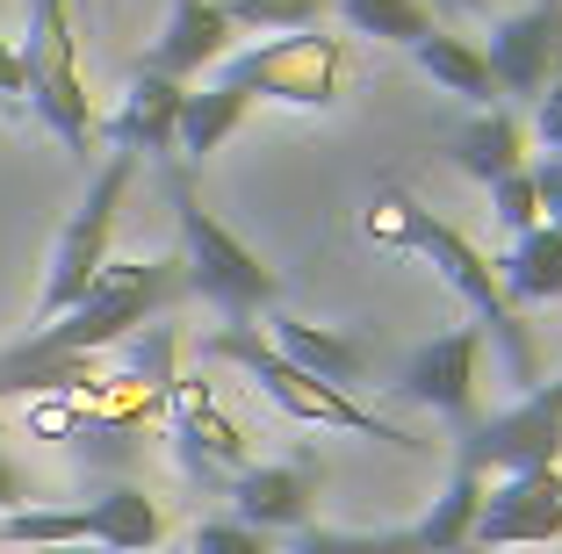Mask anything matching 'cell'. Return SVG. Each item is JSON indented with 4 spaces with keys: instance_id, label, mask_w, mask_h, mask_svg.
<instances>
[{
    "instance_id": "obj_35",
    "label": "cell",
    "mask_w": 562,
    "mask_h": 554,
    "mask_svg": "<svg viewBox=\"0 0 562 554\" xmlns=\"http://www.w3.org/2000/svg\"><path fill=\"white\" fill-rule=\"evenodd\" d=\"M36 554H109V547H36Z\"/></svg>"
},
{
    "instance_id": "obj_2",
    "label": "cell",
    "mask_w": 562,
    "mask_h": 554,
    "mask_svg": "<svg viewBox=\"0 0 562 554\" xmlns=\"http://www.w3.org/2000/svg\"><path fill=\"white\" fill-rule=\"evenodd\" d=\"M202 360H232V368H246L252 389H260L274 410L303 418V425H339V432H361V440L404 446V454H426V440H418V432H404V425L375 418L368 404H353L347 389H331V382H317V375H303V368H289V360L267 346L260 325H224V331H210V339H202Z\"/></svg>"
},
{
    "instance_id": "obj_13",
    "label": "cell",
    "mask_w": 562,
    "mask_h": 554,
    "mask_svg": "<svg viewBox=\"0 0 562 554\" xmlns=\"http://www.w3.org/2000/svg\"><path fill=\"white\" fill-rule=\"evenodd\" d=\"M232 519L260 525V533H296V525H311V505H317V468L311 461H267V468H238L232 483Z\"/></svg>"
},
{
    "instance_id": "obj_15",
    "label": "cell",
    "mask_w": 562,
    "mask_h": 554,
    "mask_svg": "<svg viewBox=\"0 0 562 554\" xmlns=\"http://www.w3.org/2000/svg\"><path fill=\"white\" fill-rule=\"evenodd\" d=\"M232 15H224V0H173V15H166L159 44H151V72L166 80H188V72L216 66V58H232Z\"/></svg>"
},
{
    "instance_id": "obj_25",
    "label": "cell",
    "mask_w": 562,
    "mask_h": 554,
    "mask_svg": "<svg viewBox=\"0 0 562 554\" xmlns=\"http://www.w3.org/2000/svg\"><path fill=\"white\" fill-rule=\"evenodd\" d=\"M274 554H426L418 547L412 525H397V533H353V525H296L289 533V547Z\"/></svg>"
},
{
    "instance_id": "obj_33",
    "label": "cell",
    "mask_w": 562,
    "mask_h": 554,
    "mask_svg": "<svg viewBox=\"0 0 562 554\" xmlns=\"http://www.w3.org/2000/svg\"><path fill=\"white\" fill-rule=\"evenodd\" d=\"M30 505V489H22V475H15V461L0 454V511H22Z\"/></svg>"
},
{
    "instance_id": "obj_30",
    "label": "cell",
    "mask_w": 562,
    "mask_h": 554,
    "mask_svg": "<svg viewBox=\"0 0 562 554\" xmlns=\"http://www.w3.org/2000/svg\"><path fill=\"white\" fill-rule=\"evenodd\" d=\"M533 137H541L548 159H562V80H548L541 94H533Z\"/></svg>"
},
{
    "instance_id": "obj_11",
    "label": "cell",
    "mask_w": 562,
    "mask_h": 554,
    "mask_svg": "<svg viewBox=\"0 0 562 554\" xmlns=\"http://www.w3.org/2000/svg\"><path fill=\"white\" fill-rule=\"evenodd\" d=\"M476 360H483V331L476 325L440 331V339H426L412 360H404L397 389L462 432V425H476Z\"/></svg>"
},
{
    "instance_id": "obj_23",
    "label": "cell",
    "mask_w": 562,
    "mask_h": 554,
    "mask_svg": "<svg viewBox=\"0 0 562 554\" xmlns=\"http://www.w3.org/2000/svg\"><path fill=\"white\" fill-rule=\"evenodd\" d=\"M0 540H8V547H94V540H87V505L0 511Z\"/></svg>"
},
{
    "instance_id": "obj_1",
    "label": "cell",
    "mask_w": 562,
    "mask_h": 554,
    "mask_svg": "<svg viewBox=\"0 0 562 554\" xmlns=\"http://www.w3.org/2000/svg\"><path fill=\"white\" fill-rule=\"evenodd\" d=\"M173 289H188L181 260H131V267L109 260L94 274V289H87L66 317H50L15 353H0V396H36L44 389V368H58V360H94L101 346L131 339L159 303H173Z\"/></svg>"
},
{
    "instance_id": "obj_22",
    "label": "cell",
    "mask_w": 562,
    "mask_h": 554,
    "mask_svg": "<svg viewBox=\"0 0 562 554\" xmlns=\"http://www.w3.org/2000/svg\"><path fill=\"white\" fill-rule=\"evenodd\" d=\"M246 109H252V101L232 94V87H202V94H188L181 101V131H173V151L202 166L224 137L238 131V123H246Z\"/></svg>"
},
{
    "instance_id": "obj_21",
    "label": "cell",
    "mask_w": 562,
    "mask_h": 554,
    "mask_svg": "<svg viewBox=\"0 0 562 554\" xmlns=\"http://www.w3.org/2000/svg\"><path fill=\"white\" fill-rule=\"evenodd\" d=\"M483 489H491V483H483L469 461H454L447 489L432 497V511L412 525L418 547H426V554H454V547H469V533H476V511H483Z\"/></svg>"
},
{
    "instance_id": "obj_18",
    "label": "cell",
    "mask_w": 562,
    "mask_h": 554,
    "mask_svg": "<svg viewBox=\"0 0 562 554\" xmlns=\"http://www.w3.org/2000/svg\"><path fill=\"white\" fill-rule=\"evenodd\" d=\"M454 166H462L469 180H483V188L519 173V166H527V123H519L505 101H497V109H476V123L454 131Z\"/></svg>"
},
{
    "instance_id": "obj_28",
    "label": "cell",
    "mask_w": 562,
    "mask_h": 554,
    "mask_svg": "<svg viewBox=\"0 0 562 554\" xmlns=\"http://www.w3.org/2000/svg\"><path fill=\"white\" fill-rule=\"evenodd\" d=\"M188 554H274V540L246 519H202L188 533Z\"/></svg>"
},
{
    "instance_id": "obj_14",
    "label": "cell",
    "mask_w": 562,
    "mask_h": 554,
    "mask_svg": "<svg viewBox=\"0 0 562 554\" xmlns=\"http://www.w3.org/2000/svg\"><path fill=\"white\" fill-rule=\"evenodd\" d=\"M181 101L188 87L166 80V72H137L131 94H123V109L109 115V145L131 151V159H173V131H181Z\"/></svg>"
},
{
    "instance_id": "obj_32",
    "label": "cell",
    "mask_w": 562,
    "mask_h": 554,
    "mask_svg": "<svg viewBox=\"0 0 562 554\" xmlns=\"http://www.w3.org/2000/svg\"><path fill=\"white\" fill-rule=\"evenodd\" d=\"M0 101H22V58L8 36H0Z\"/></svg>"
},
{
    "instance_id": "obj_8",
    "label": "cell",
    "mask_w": 562,
    "mask_h": 554,
    "mask_svg": "<svg viewBox=\"0 0 562 554\" xmlns=\"http://www.w3.org/2000/svg\"><path fill=\"white\" fill-rule=\"evenodd\" d=\"M454 461H469L483 483L519 475V468H562V389L548 382V389H527L513 410L462 425Z\"/></svg>"
},
{
    "instance_id": "obj_36",
    "label": "cell",
    "mask_w": 562,
    "mask_h": 554,
    "mask_svg": "<svg viewBox=\"0 0 562 554\" xmlns=\"http://www.w3.org/2000/svg\"><path fill=\"white\" fill-rule=\"evenodd\" d=\"M555 389H562V382H555Z\"/></svg>"
},
{
    "instance_id": "obj_4",
    "label": "cell",
    "mask_w": 562,
    "mask_h": 554,
    "mask_svg": "<svg viewBox=\"0 0 562 554\" xmlns=\"http://www.w3.org/2000/svg\"><path fill=\"white\" fill-rule=\"evenodd\" d=\"M15 58H22V101L44 115V131L72 159H87V145H94V101H87V80H80V44H72L66 0H30V30H22Z\"/></svg>"
},
{
    "instance_id": "obj_5",
    "label": "cell",
    "mask_w": 562,
    "mask_h": 554,
    "mask_svg": "<svg viewBox=\"0 0 562 554\" xmlns=\"http://www.w3.org/2000/svg\"><path fill=\"white\" fill-rule=\"evenodd\" d=\"M412 252H426L432 274H440L447 289H454L469 310L483 317V331L497 339V360H505L513 389H519V396L541 389V368H533V339H527V325H519V310L505 303V289H497V267L483 260V252H476V245H469L454 224H447V216H432V210H418V224H412Z\"/></svg>"
},
{
    "instance_id": "obj_6",
    "label": "cell",
    "mask_w": 562,
    "mask_h": 554,
    "mask_svg": "<svg viewBox=\"0 0 562 554\" xmlns=\"http://www.w3.org/2000/svg\"><path fill=\"white\" fill-rule=\"evenodd\" d=\"M216 87H232L246 101H281V109H331L339 87H347V44L325 30L267 36L252 50H232Z\"/></svg>"
},
{
    "instance_id": "obj_31",
    "label": "cell",
    "mask_w": 562,
    "mask_h": 554,
    "mask_svg": "<svg viewBox=\"0 0 562 554\" xmlns=\"http://www.w3.org/2000/svg\"><path fill=\"white\" fill-rule=\"evenodd\" d=\"M533 173V202H541V224H562V159L527 166Z\"/></svg>"
},
{
    "instance_id": "obj_10",
    "label": "cell",
    "mask_w": 562,
    "mask_h": 554,
    "mask_svg": "<svg viewBox=\"0 0 562 554\" xmlns=\"http://www.w3.org/2000/svg\"><path fill=\"white\" fill-rule=\"evenodd\" d=\"M166 418H173L181 468L195 475V483H232V475L246 468V432L216 410V389L202 375H173L166 382Z\"/></svg>"
},
{
    "instance_id": "obj_7",
    "label": "cell",
    "mask_w": 562,
    "mask_h": 554,
    "mask_svg": "<svg viewBox=\"0 0 562 554\" xmlns=\"http://www.w3.org/2000/svg\"><path fill=\"white\" fill-rule=\"evenodd\" d=\"M131 180H137L131 151H116V159L87 180L72 224L58 230V245H50V274H44V295H36V325L66 317L72 303L94 289V274L109 267V238H116V210H123V195H131Z\"/></svg>"
},
{
    "instance_id": "obj_27",
    "label": "cell",
    "mask_w": 562,
    "mask_h": 554,
    "mask_svg": "<svg viewBox=\"0 0 562 554\" xmlns=\"http://www.w3.org/2000/svg\"><path fill=\"white\" fill-rule=\"evenodd\" d=\"M412 224H418V202L404 195V188H382V195L361 210V238L368 245H404V252H412Z\"/></svg>"
},
{
    "instance_id": "obj_16",
    "label": "cell",
    "mask_w": 562,
    "mask_h": 554,
    "mask_svg": "<svg viewBox=\"0 0 562 554\" xmlns=\"http://www.w3.org/2000/svg\"><path fill=\"white\" fill-rule=\"evenodd\" d=\"M267 346H274L289 368L331 382V389H347V382L368 375V346L347 339V331H331V325H311V317H274V325H267Z\"/></svg>"
},
{
    "instance_id": "obj_12",
    "label": "cell",
    "mask_w": 562,
    "mask_h": 554,
    "mask_svg": "<svg viewBox=\"0 0 562 554\" xmlns=\"http://www.w3.org/2000/svg\"><path fill=\"white\" fill-rule=\"evenodd\" d=\"M497 94H541L548 80H562V0H527L519 15H505L483 50Z\"/></svg>"
},
{
    "instance_id": "obj_29",
    "label": "cell",
    "mask_w": 562,
    "mask_h": 554,
    "mask_svg": "<svg viewBox=\"0 0 562 554\" xmlns=\"http://www.w3.org/2000/svg\"><path fill=\"white\" fill-rule=\"evenodd\" d=\"M527 166H519V173H505V180H491V210H497V224L513 230V238L541 224V202H533V173H527Z\"/></svg>"
},
{
    "instance_id": "obj_24",
    "label": "cell",
    "mask_w": 562,
    "mask_h": 554,
    "mask_svg": "<svg viewBox=\"0 0 562 554\" xmlns=\"http://www.w3.org/2000/svg\"><path fill=\"white\" fill-rule=\"evenodd\" d=\"M353 22V36H375V44H404L412 50L418 36H432V0H339Z\"/></svg>"
},
{
    "instance_id": "obj_3",
    "label": "cell",
    "mask_w": 562,
    "mask_h": 554,
    "mask_svg": "<svg viewBox=\"0 0 562 554\" xmlns=\"http://www.w3.org/2000/svg\"><path fill=\"white\" fill-rule=\"evenodd\" d=\"M173 224H181V281L202 295V303H216L232 325H252L260 310L281 303L274 267H260V252H252L246 238H232V230L216 224V216L195 202L188 180H173Z\"/></svg>"
},
{
    "instance_id": "obj_19",
    "label": "cell",
    "mask_w": 562,
    "mask_h": 554,
    "mask_svg": "<svg viewBox=\"0 0 562 554\" xmlns=\"http://www.w3.org/2000/svg\"><path fill=\"white\" fill-rule=\"evenodd\" d=\"M87 540L109 547V554H151L166 540V519H159V505H151L145 489L109 483L94 505H87Z\"/></svg>"
},
{
    "instance_id": "obj_17",
    "label": "cell",
    "mask_w": 562,
    "mask_h": 554,
    "mask_svg": "<svg viewBox=\"0 0 562 554\" xmlns=\"http://www.w3.org/2000/svg\"><path fill=\"white\" fill-rule=\"evenodd\" d=\"M491 267H497V289H505L513 310H527V303H562V224L519 230V238L505 245V260H491Z\"/></svg>"
},
{
    "instance_id": "obj_26",
    "label": "cell",
    "mask_w": 562,
    "mask_h": 554,
    "mask_svg": "<svg viewBox=\"0 0 562 554\" xmlns=\"http://www.w3.org/2000/svg\"><path fill=\"white\" fill-rule=\"evenodd\" d=\"M232 30H260V36H296V30H317L325 0H224Z\"/></svg>"
},
{
    "instance_id": "obj_34",
    "label": "cell",
    "mask_w": 562,
    "mask_h": 554,
    "mask_svg": "<svg viewBox=\"0 0 562 554\" xmlns=\"http://www.w3.org/2000/svg\"><path fill=\"white\" fill-rule=\"evenodd\" d=\"M440 8H454V15H483V0H440Z\"/></svg>"
},
{
    "instance_id": "obj_9",
    "label": "cell",
    "mask_w": 562,
    "mask_h": 554,
    "mask_svg": "<svg viewBox=\"0 0 562 554\" xmlns=\"http://www.w3.org/2000/svg\"><path fill=\"white\" fill-rule=\"evenodd\" d=\"M548 540H562V468L497 475V483L483 489L469 547L497 554V547H548Z\"/></svg>"
},
{
    "instance_id": "obj_20",
    "label": "cell",
    "mask_w": 562,
    "mask_h": 554,
    "mask_svg": "<svg viewBox=\"0 0 562 554\" xmlns=\"http://www.w3.org/2000/svg\"><path fill=\"white\" fill-rule=\"evenodd\" d=\"M412 58H418V72H426L440 94L469 101V109H497V80H491V66H483V50L469 44V36L432 30V36H418V44H412Z\"/></svg>"
}]
</instances>
